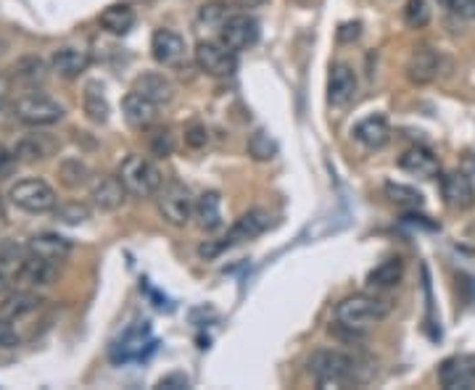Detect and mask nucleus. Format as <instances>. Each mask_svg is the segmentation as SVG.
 <instances>
[{"instance_id": "17", "label": "nucleus", "mask_w": 475, "mask_h": 390, "mask_svg": "<svg viewBox=\"0 0 475 390\" xmlns=\"http://www.w3.org/2000/svg\"><path fill=\"white\" fill-rule=\"evenodd\" d=\"M399 167L407 171V174L423 177V180H433V177H439V171H441V164H439L436 153H433L430 148L423 146L407 148L399 156Z\"/></svg>"}, {"instance_id": "20", "label": "nucleus", "mask_w": 475, "mask_h": 390, "mask_svg": "<svg viewBox=\"0 0 475 390\" xmlns=\"http://www.w3.org/2000/svg\"><path fill=\"white\" fill-rule=\"evenodd\" d=\"M354 140L359 146H365L367 150H380L391 140V127H388V119L383 114H373L367 119L354 127Z\"/></svg>"}, {"instance_id": "40", "label": "nucleus", "mask_w": 475, "mask_h": 390, "mask_svg": "<svg viewBox=\"0 0 475 390\" xmlns=\"http://www.w3.org/2000/svg\"><path fill=\"white\" fill-rule=\"evenodd\" d=\"M188 385H191V380H188L185 375H170V377L159 380V388H167V390H180V388H188Z\"/></svg>"}, {"instance_id": "33", "label": "nucleus", "mask_w": 475, "mask_h": 390, "mask_svg": "<svg viewBox=\"0 0 475 390\" xmlns=\"http://www.w3.org/2000/svg\"><path fill=\"white\" fill-rule=\"evenodd\" d=\"M56 211V220L64 221V224H79V221L90 220V209L79 200H69V203H61L53 209Z\"/></svg>"}, {"instance_id": "26", "label": "nucleus", "mask_w": 475, "mask_h": 390, "mask_svg": "<svg viewBox=\"0 0 475 390\" xmlns=\"http://www.w3.org/2000/svg\"><path fill=\"white\" fill-rule=\"evenodd\" d=\"M401 280H404V262L397 259V256L380 262V264H377L376 269H370V274H367V285H370L373 291H391V288L399 285Z\"/></svg>"}, {"instance_id": "3", "label": "nucleus", "mask_w": 475, "mask_h": 390, "mask_svg": "<svg viewBox=\"0 0 475 390\" xmlns=\"http://www.w3.org/2000/svg\"><path fill=\"white\" fill-rule=\"evenodd\" d=\"M119 177L125 182V188L129 195H138V198H150V195H159V190L164 188V177L159 167L146 159V156H127L119 167Z\"/></svg>"}, {"instance_id": "43", "label": "nucleus", "mask_w": 475, "mask_h": 390, "mask_svg": "<svg viewBox=\"0 0 475 390\" xmlns=\"http://www.w3.org/2000/svg\"><path fill=\"white\" fill-rule=\"evenodd\" d=\"M460 169H462L465 174H468V177H470V182H473V188H475V159H473V156H465V159H462V167H460Z\"/></svg>"}, {"instance_id": "35", "label": "nucleus", "mask_w": 475, "mask_h": 390, "mask_svg": "<svg viewBox=\"0 0 475 390\" xmlns=\"http://www.w3.org/2000/svg\"><path fill=\"white\" fill-rule=\"evenodd\" d=\"M172 150H175V135L170 129H156L150 135V153L153 156L167 159V156H172Z\"/></svg>"}, {"instance_id": "27", "label": "nucleus", "mask_w": 475, "mask_h": 390, "mask_svg": "<svg viewBox=\"0 0 475 390\" xmlns=\"http://www.w3.org/2000/svg\"><path fill=\"white\" fill-rule=\"evenodd\" d=\"M82 108L88 114V119L96 124L108 122V100L103 96V87L98 82H90L85 87V96H82Z\"/></svg>"}, {"instance_id": "45", "label": "nucleus", "mask_w": 475, "mask_h": 390, "mask_svg": "<svg viewBox=\"0 0 475 390\" xmlns=\"http://www.w3.org/2000/svg\"><path fill=\"white\" fill-rule=\"evenodd\" d=\"M441 3H447V5H451V3H454V0H441Z\"/></svg>"}, {"instance_id": "18", "label": "nucleus", "mask_w": 475, "mask_h": 390, "mask_svg": "<svg viewBox=\"0 0 475 390\" xmlns=\"http://www.w3.org/2000/svg\"><path fill=\"white\" fill-rule=\"evenodd\" d=\"M441 72V56L433 48H418L407 61V77L412 85H430Z\"/></svg>"}, {"instance_id": "10", "label": "nucleus", "mask_w": 475, "mask_h": 390, "mask_svg": "<svg viewBox=\"0 0 475 390\" xmlns=\"http://www.w3.org/2000/svg\"><path fill=\"white\" fill-rule=\"evenodd\" d=\"M270 220H273V217H270L264 209H251L241 220H235V224L227 230L225 238H220V248L225 251V248H232V245H241L246 243V241L259 238V235L270 227Z\"/></svg>"}, {"instance_id": "7", "label": "nucleus", "mask_w": 475, "mask_h": 390, "mask_svg": "<svg viewBox=\"0 0 475 390\" xmlns=\"http://www.w3.org/2000/svg\"><path fill=\"white\" fill-rule=\"evenodd\" d=\"M193 58L201 72L217 79H225L238 69V53H232L222 40H201L193 50Z\"/></svg>"}, {"instance_id": "8", "label": "nucleus", "mask_w": 475, "mask_h": 390, "mask_svg": "<svg viewBox=\"0 0 475 390\" xmlns=\"http://www.w3.org/2000/svg\"><path fill=\"white\" fill-rule=\"evenodd\" d=\"M220 40L232 53L253 48L259 40V22L251 14H230L220 25Z\"/></svg>"}, {"instance_id": "38", "label": "nucleus", "mask_w": 475, "mask_h": 390, "mask_svg": "<svg viewBox=\"0 0 475 390\" xmlns=\"http://www.w3.org/2000/svg\"><path fill=\"white\" fill-rule=\"evenodd\" d=\"M16 164H19V156H16V150H8V148L0 146V180L11 177V174H14V169H16Z\"/></svg>"}, {"instance_id": "24", "label": "nucleus", "mask_w": 475, "mask_h": 390, "mask_svg": "<svg viewBox=\"0 0 475 390\" xmlns=\"http://www.w3.org/2000/svg\"><path fill=\"white\" fill-rule=\"evenodd\" d=\"M98 25L103 26L108 35L122 37V35H127V32L135 26V11H132L127 3H114V5H108V8L100 11Z\"/></svg>"}, {"instance_id": "37", "label": "nucleus", "mask_w": 475, "mask_h": 390, "mask_svg": "<svg viewBox=\"0 0 475 390\" xmlns=\"http://www.w3.org/2000/svg\"><path fill=\"white\" fill-rule=\"evenodd\" d=\"M206 143H209V132L203 124H191L185 129V146L188 148H203Z\"/></svg>"}, {"instance_id": "28", "label": "nucleus", "mask_w": 475, "mask_h": 390, "mask_svg": "<svg viewBox=\"0 0 475 390\" xmlns=\"http://www.w3.org/2000/svg\"><path fill=\"white\" fill-rule=\"evenodd\" d=\"M53 148L56 143L48 140L46 135H29L16 146V156H19V161H43L53 153Z\"/></svg>"}, {"instance_id": "11", "label": "nucleus", "mask_w": 475, "mask_h": 390, "mask_svg": "<svg viewBox=\"0 0 475 390\" xmlns=\"http://www.w3.org/2000/svg\"><path fill=\"white\" fill-rule=\"evenodd\" d=\"M439 383L444 390L475 388V356H451L439 366Z\"/></svg>"}, {"instance_id": "4", "label": "nucleus", "mask_w": 475, "mask_h": 390, "mask_svg": "<svg viewBox=\"0 0 475 390\" xmlns=\"http://www.w3.org/2000/svg\"><path fill=\"white\" fill-rule=\"evenodd\" d=\"M14 117L26 127H50L64 119V106L46 93H25L14 103Z\"/></svg>"}, {"instance_id": "42", "label": "nucleus", "mask_w": 475, "mask_h": 390, "mask_svg": "<svg viewBox=\"0 0 475 390\" xmlns=\"http://www.w3.org/2000/svg\"><path fill=\"white\" fill-rule=\"evenodd\" d=\"M8 96H11V79H8L5 74L0 72V111L5 108V103H8Z\"/></svg>"}, {"instance_id": "6", "label": "nucleus", "mask_w": 475, "mask_h": 390, "mask_svg": "<svg viewBox=\"0 0 475 390\" xmlns=\"http://www.w3.org/2000/svg\"><path fill=\"white\" fill-rule=\"evenodd\" d=\"M159 211L167 224L172 227H185L196 217V198L188 185L182 182H170L159 190Z\"/></svg>"}, {"instance_id": "34", "label": "nucleus", "mask_w": 475, "mask_h": 390, "mask_svg": "<svg viewBox=\"0 0 475 390\" xmlns=\"http://www.w3.org/2000/svg\"><path fill=\"white\" fill-rule=\"evenodd\" d=\"M46 64L40 61V58H25V61H19L16 64V77L26 82V85H37V82H43L46 79Z\"/></svg>"}, {"instance_id": "23", "label": "nucleus", "mask_w": 475, "mask_h": 390, "mask_svg": "<svg viewBox=\"0 0 475 390\" xmlns=\"http://www.w3.org/2000/svg\"><path fill=\"white\" fill-rule=\"evenodd\" d=\"M53 274H56V264L43 262V259H37V256H32V253H26L25 259H22V264H19V269H16V280L29 285V288H43V285H48L50 280H53Z\"/></svg>"}, {"instance_id": "15", "label": "nucleus", "mask_w": 475, "mask_h": 390, "mask_svg": "<svg viewBox=\"0 0 475 390\" xmlns=\"http://www.w3.org/2000/svg\"><path fill=\"white\" fill-rule=\"evenodd\" d=\"M26 253L43 259V262H50V264H61L67 262V256L72 253V243L56 232H40V235H32L29 243H26Z\"/></svg>"}, {"instance_id": "29", "label": "nucleus", "mask_w": 475, "mask_h": 390, "mask_svg": "<svg viewBox=\"0 0 475 390\" xmlns=\"http://www.w3.org/2000/svg\"><path fill=\"white\" fill-rule=\"evenodd\" d=\"M246 150H249V156L253 161H273L277 156V143L264 129H256V132L249 135Z\"/></svg>"}, {"instance_id": "1", "label": "nucleus", "mask_w": 475, "mask_h": 390, "mask_svg": "<svg viewBox=\"0 0 475 390\" xmlns=\"http://www.w3.org/2000/svg\"><path fill=\"white\" fill-rule=\"evenodd\" d=\"M394 303L383 295H370V292H356L344 298L338 306H336V322L341 327H346L351 333H367L373 324L383 322V319L391 314Z\"/></svg>"}, {"instance_id": "19", "label": "nucleus", "mask_w": 475, "mask_h": 390, "mask_svg": "<svg viewBox=\"0 0 475 390\" xmlns=\"http://www.w3.org/2000/svg\"><path fill=\"white\" fill-rule=\"evenodd\" d=\"M50 67L64 79H77L90 69V53L82 48H72V46L58 48L50 58Z\"/></svg>"}, {"instance_id": "30", "label": "nucleus", "mask_w": 475, "mask_h": 390, "mask_svg": "<svg viewBox=\"0 0 475 390\" xmlns=\"http://www.w3.org/2000/svg\"><path fill=\"white\" fill-rule=\"evenodd\" d=\"M386 198L401 209H420L423 206V193L409 188V185H401V182H386Z\"/></svg>"}, {"instance_id": "5", "label": "nucleus", "mask_w": 475, "mask_h": 390, "mask_svg": "<svg viewBox=\"0 0 475 390\" xmlns=\"http://www.w3.org/2000/svg\"><path fill=\"white\" fill-rule=\"evenodd\" d=\"M8 198L16 209H22L26 214H48L58 206L56 190L46 180H22L8 190Z\"/></svg>"}, {"instance_id": "16", "label": "nucleus", "mask_w": 475, "mask_h": 390, "mask_svg": "<svg viewBox=\"0 0 475 390\" xmlns=\"http://www.w3.org/2000/svg\"><path fill=\"white\" fill-rule=\"evenodd\" d=\"M150 53H153L156 64L177 67L185 58V40L172 29H156L150 37Z\"/></svg>"}, {"instance_id": "22", "label": "nucleus", "mask_w": 475, "mask_h": 390, "mask_svg": "<svg viewBox=\"0 0 475 390\" xmlns=\"http://www.w3.org/2000/svg\"><path fill=\"white\" fill-rule=\"evenodd\" d=\"M40 306H43V298L35 295V292L29 291L8 292V295L3 298V303H0V317L11 319V322H19V319L35 314Z\"/></svg>"}, {"instance_id": "14", "label": "nucleus", "mask_w": 475, "mask_h": 390, "mask_svg": "<svg viewBox=\"0 0 475 390\" xmlns=\"http://www.w3.org/2000/svg\"><path fill=\"white\" fill-rule=\"evenodd\" d=\"M122 114H125V122L132 129H149L159 119V106L149 100L143 93L138 90H129L122 100Z\"/></svg>"}, {"instance_id": "21", "label": "nucleus", "mask_w": 475, "mask_h": 390, "mask_svg": "<svg viewBox=\"0 0 475 390\" xmlns=\"http://www.w3.org/2000/svg\"><path fill=\"white\" fill-rule=\"evenodd\" d=\"M132 90L143 93V96L149 98V100H153L156 106H167V103L175 100V85H172L164 74L159 72L140 74V77L135 79Z\"/></svg>"}, {"instance_id": "44", "label": "nucleus", "mask_w": 475, "mask_h": 390, "mask_svg": "<svg viewBox=\"0 0 475 390\" xmlns=\"http://www.w3.org/2000/svg\"><path fill=\"white\" fill-rule=\"evenodd\" d=\"M238 3H241L243 8H256V5H262L264 0H238Z\"/></svg>"}, {"instance_id": "9", "label": "nucleus", "mask_w": 475, "mask_h": 390, "mask_svg": "<svg viewBox=\"0 0 475 390\" xmlns=\"http://www.w3.org/2000/svg\"><path fill=\"white\" fill-rule=\"evenodd\" d=\"M441 195L444 203L454 211H470L475 206V188L462 169L441 174Z\"/></svg>"}, {"instance_id": "36", "label": "nucleus", "mask_w": 475, "mask_h": 390, "mask_svg": "<svg viewBox=\"0 0 475 390\" xmlns=\"http://www.w3.org/2000/svg\"><path fill=\"white\" fill-rule=\"evenodd\" d=\"M14 324H16V322L0 317V348H16V345L22 343V335L16 333Z\"/></svg>"}, {"instance_id": "2", "label": "nucleus", "mask_w": 475, "mask_h": 390, "mask_svg": "<svg viewBox=\"0 0 475 390\" xmlns=\"http://www.w3.org/2000/svg\"><path fill=\"white\" fill-rule=\"evenodd\" d=\"M309 375L320 388H346L356 380V362L338 348H320L309 356Z\"/></svg>"}, {"instance_id": "25", "label": "nucleus", "mask_w": 475, "mask_h": 390, "mask_svg": "<svg viewBox=\"0 0 475 390\" xmlns=\"http://www.w3.org/2000/svg\"><path fill=\"white\" fill-rule=\"evenodd\" d=\"M196 220L206 232L222 227V198L217 190H206L196 198Z\"/></svg>"}, {"instance_id": "12", "label": "nucleus", "mask_w": 475, "mask_h": 390, "mask_svg": "<svg viewBox=\"0 0 475 390\" xmlns=\"http://www.w3.org/2000/svg\"><path fill=\"white\" fill-rule=\"evenodd\" d=\"M356 90H359V82H356L354 69L349 64H336L330 69V77H327V100H330V106L346 108L356 98Z\"/></svg>"}, {"instance_id": "31", "label": "nucleus", "mask_w": 475, "mask_h": 390, "mask_svg": "<svg viewBox=\"0 0 475 390\" xmlns=\"http://www.w3.org/2000/svg\"><path fill=\"white\" fill-rule=\"evenodd\" d=\"M61 180H64V185L67 188H85L88 182H90V169H88V164H82L79 159H69V161H64L61 164Z\"/></svg>"}, {"instance_id": "32", "label": "nucleus", "mask_w": 475, "mask_h": 390, "mask_svg": "<svg viewBox=\"0 0 475 390\" xmlns=\"http://www.w3.org/2000/svg\"><path fill=\"white\" fill-rule=\"evenodd\" d=\"M401 16H404V25L407 26L423 29L430 22V5H428V0H407Z\"/></svg>"}, {"instance_id": "39", "label": "nucleus", "mask_w": 475, "mask_h": 390, "mask_svg": "<svg viewBox=\"0 0 475 390\" xmlns=\"http://www.w3.org/2000/svg\"><path fill=\"white\" fill-rule=\"evenodd\" d=\"M451 11L462 19H475V0H454Z\"/></svg>"}, {"instance_id": "13", "label": "nucleus", "mask_w": 475, "mask_h": 390, "mask_svg": "<svg viewBox=\"0 0 475 390\" xmlns=\"http://www.w3.org/2000/svg\"><path fill=\"white\" fill-rule=\"evenodd\" d=\"M127 193L129 190L125 188V182H122L119 174H106V177H100L98 182L93 185L90 198H93V206L100 209V211H117V209L125 206Z\"/></svg>"}, {"instance_id": "41", "label": "nucleus", "mask_w": 475, "mask_h": 390, "mask_svg": "<svg viewBox=\"0 0 475 390\" xmlns=\"http://www.w3.org/2000/svg\"><path fill=\"white\" fill-rule=\"evenodd\" d=\"M14 277H16L14 272H8V269L0 264V295H8V292H11V285H14Z\"/></svg>"}]
</instances>
